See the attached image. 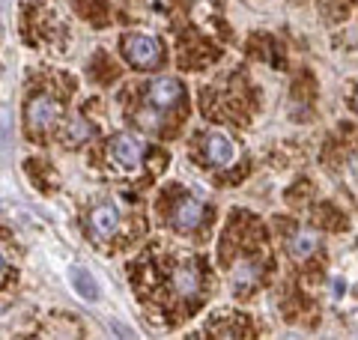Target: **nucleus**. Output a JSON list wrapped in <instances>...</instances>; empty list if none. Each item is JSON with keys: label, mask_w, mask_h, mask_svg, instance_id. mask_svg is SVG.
Masks as SVG:
<instances>
[{"label": "nucleus", "mask_w": 358, "mask_h": 340, "mask_svg": "<svg viewBox=\"0 0 358 340\" xmlns=\"http://www.w3.org/2000/svg\"><path fill=\"white\" fill-rule=\"evenodd\" d=\"M159 281V292L167 299L171 308H185L192 311V304L200 302V296L206 292L209 283V271L200 263V257L188 254V257H171V263H162L155 271Z\"/></svg>", "instance_id": "f257e3e1"}, {"label": "nucleus", "mask_w": 358, "mask_h": 340, "mask_svg": "<svg viewBox=\"0 0 358 340\" xmlns=\"http://www.w3.org/2000/svg\"><path fill=\"white\" fill-rule=\"evenodd\" d=\"M167 224L173 227L176 233H185V236H194L206 227L209 221V206H203L197 197L185 194V191H179L173 194V200L167 203V212H164Z\"/></svg>", "instance_id": "f03ea898"}, {"label": "nucleus", "mask_w": 358, "mask_h": 340, "mask_svg": "<svg viewBox=\"0 0 358 340\" xmlns=\"http://www.w3.org/2000/svg\"><path fill=\"white\" fill-rule=\"evenodd\" d=\"M63 117V99H57L54 93H36L27 99V132L30 134H48Z\"/></svg>", "instance_id": "7ed1b4c3"}, {"label": "nucleus", "mask_w": 358, "mask_h": 340, "mask_svg": "<svg viewBox=\"0 0 358 340\" xmlns=\"http://www.w3.org/2000/svg\"><path fill=\"white\" fill-rule=\"evenodd\" d=\"M120 51L134 69H152L164 60V45L155 36H147V33H126L120 42Z\"/></svg>", "instance_id": "20e7f679"}, {"label": "nucleus", "mask_w": 358, "mask_h": 340, "mask_svg": "<svg viewBox=\"0 0 358 340\" xmlns=\"http://www.w3.org/2000/svg\"><path fill=\"white\" fill-rule=\"evenodd\" d=\"M143 153H147V146H143V141L134 138V134H120V138H114V143H110V162L120 170H126V173L141 167Z\"/></svg>", "instance_id": "39448f33"}, {"label": "nucleus", "mask_w": 358, "mask_h": 340, "mask_svg": "<svg viewBox=\"0 0 358 340\" xmlns=\"http://www.w3.org/2000/svg\"><path fill=\"white\" fill-rule=\"evenodd\" d=\"M90 233L93 239H110V236L120 233V212L110 203H99L90 212Z\"/></svg>", "instance_id": "423d86ee"}, {"label": "nucleus", "mask_w": 358, "mask_h": 340, "mask_svg": "<svg viewBox=\"0 0 358 340\" xmlns=\"http://www.w3.org/2000/svg\"><path fill=\"white\" fill-rule=\"evenodd\" d=\"M203 334H209V337H245V334H251V323L245 320V316H236V313H215L206 323Z\"/></svg>", "instance_id": "0eeeda50"}, {"label": "nucleus", "mask_w": 358, "mask_h": 340, "mask_svg": "<svg viewBox=\"0 0 358 340\" xmlns=\"http://www.w3.org/2000/svg\"><path fill=\"white\" fill-rule=\"evenodd\" d=\"M147 99L155 108H173L182 101V84L176 78H155L147 84Z\"/></svg>", "instance_id": "6e6552de"}, {"label": "nucleus", "mask_w": 358, "mask_h": 340, "mask_svg": "<svg viewBox=\"0 0 358 340\" xmlns=\"http://www.w3.org/2000/svg\"><path fill=\"white\" fill-rule=\"evenodd\" d=\"M203 158L212 167H224L236 158V146H233L230 138H224V134H209L203 143Z\"/></svg>", "instance_id": "1a4fd4ad"}, {"label": "nucleus", "mask_w": 358, "mask_h": 340, "mask_svg": "<svg viewBox=\"0 0 358 340\" xmlns=\"http://www.w3.org/2000/svg\"><path fill=\"white\" fill-rule=\"evenodd\" d=\"M320 248V236L313 230H296L287 236V251L293 260H305Z\"/></svg>", "instance_id": "9d476101"}, {"label": "nucleus", "mask_w": 358, "mask_h": 340, "mask_svg": "<svg viewBox=\"0 0 358 340\" xmlns=\"http://www.w3.org/2000/svg\"><path fill=\"white\" fill-rule=\"evenodd\" d=\"M72 281H75L78 296H84L87 302L99 299V287L93 283V278H90V271H84V269H72Z\"/></svg>", "instance_id": "9b49d317"}, {"label": "nucleus", "mask_w": 358, "mask_h": 340, "mask_svg": "<svg viewBox=\"0 0 358 340\" xmlns=\"http://www.w3.org/2000/svg\"><path fill=\"white\" fill-rule=\"evenodd\" d=\"M90 134H93V126H90V120H84V117H72L69 126H66V141H69L72 146L87 141Z\"/></svg>", "instance_id": "f8f14e48"}, {"label": "nucleus", "mask_w": 358, "mask_h": 340, "mask_svg": "<svg viewBox=\"0 0 358 340\" xmlns=\"http://www.w3.org/2000/svg\"><path fill=\"white\" fill-rule=\"evenodd\" d=\"M343 179H346V185H350L352 191H358V153H352L350 158H346V167H343Z\"/></svg>", "instance_id": "ddd939ff"}, {"label": "nucleus", "mask_w": 358, "mask_h": 340, "mask_svg": "<svg viewBox=\"0 0 358 340\" xmlns=\"http://www.w3.org/2000/svg\"><path fill=\"white\" fill-rule=\"evenodd\" d=\"M352 108H355V111H358V96H355V99H352Z\"/></svg>", "instance_id": "4468645a"}]
</instances>
